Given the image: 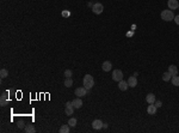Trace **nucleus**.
<instances>
[{
	"instance_id": "1a4fd4ad",
	"label": "nucleus",
	"mask_w": 179,
	"mask_h": 133,
	"mask_svg": "<svg viewBox=\"0 0 179 133\" xmlns=\"http://www.w3.org/2000/svg\"><path fill=\"white\" fill-rule=\"evenodd\" d=\"M146 101H147L148 104H154V102L156 101L155 95L154 94H148L147 96H146Z\"/></svg>"
},
{
	"instance_id": "bb28decb",
	"label": "nucleus",
	"mask_w": 179,
	"mask_h": 133,
	"mask_svg": "<svg viewBox=\"0 0 179 133\" xmlns=\"http://www.w3.org/2000/svg\"><path fill=\"white\" fill-rule=\"evenodd\" d=\"M18 126H19V127H21V128H23L24 124H23V122H22V121H21V122H19V125H18Z\"/></svg>"
},
{
	"instance_id": "0eeeda50",
	"label": "nucleus",
	"mask_w": 179,
	"mask_h": 133,
	"mask_svg": "<svg viewBox=\"0 0 179 133\" xmlns=\"http://www.w3.org/2000/svg\"><path fill=\"white\" fill-rule=\"evenodd\" d=\"M72 104H73V107L75 108V109H80V108L83 107V101H81V97H78V98L73 99Z\"/></svg>"
},
{
	"instance_id": "a878e982",
	"label": "nucleus",
	"mask_w": 179,
	"mask_h": 133,
	"mask_svg": "<svg viewBox=\"0 0 179 133\" xmlns=\"http://www.w3.org/2000/svg\"><path fill=\"white\" fill-rule=\"evenodd\" d=\"M173 21L176 22V24H178V25H179V15H178V16H176V17H174V19H173Z\"/></svg>"
},
{
	"instance_id": "6e6552de",
	"label": "nucleus",
	"mask_w": 179,
	"mask_h": 133,
	"mask_svg": "<svg viewBox=\"0 0 179 133\" xmlns=\"http://www.w3.org/2000/svg\"><path fill=\"white\" fill-rule=\"evenodd\" d=\"M167 5H168L170 10H177V8L179 7L178 0H168V1H167Z\"/></svg>"
},
{
	"instance_id": "aec40b11",
	"label": "nucleus",
	"mask_w": 179,
	"mask_h": 133,
	"mask_svg": "<svg viewBox=\"0 0 179 133\" xmlns=\"http://www.w3.org/2000/svg\"><path fill=\"white\" fill-rule=\"evenodd\" d=\"M172 84H173L174 86H179V77H178V74L172 77Z\"/></svg>"
},
{
	"instance_id": "5701e85b",
	"label": "nucleus",
	"mask_w": 179,
	"mask_h": 133,
	"mask_svg": "<svg viewBox=\"0 0 179 133\" xmlns=\"http://www.w3.org/2000/svg\"><path fill=\"white\" fill-rule=\"evenodd\" d=\"M68 125L72 126V127H75L76 126V119L75 117H70L69 121H68Z\"/></svg>"
},
{
	"instance_id": "f3484780",
	"label": "nucleus",
	"mask_w": 179,
	"mask_h": 133,
	"mask_svg": "<svg viewBox=\"0 0 179 133\" xmlns=\"http://www.w3.org/2000/svg\"><path fill=\"white\" fill-rule=\"evenodd\" d=\"M24 131H25L26 133H34V132H36V128H35V126H34V125H31V124H29V125H26V126H25Z\"/></svg>"
},
{
	"instance_id": "412c9836",
	"label": "nucleus",
	"mask_w": 179,
	"mask_h": 133,
	"mask_svg": "<svg viewBox=\"0 0 179 133\" xmlns=\"http://www.w3.org/2000/svg\"><path fill=\"white\" fill-rule=\"evenodd\" d=\"M73 85V79L72 78H66L65 79V86L66 88H70Z\"/></svg>"
},
{
	"instance_id": "4be33fe9",
	"label": "nucleus",
	"mask_w": 179,
	"mask_h": 133,
	"mask_svg": "<svg viewBox=\"0 0 179 133\" xmlns=\"http://www.w3.org/2000/svg\"><path fill=\"white\" fill-rule=\"evenodd\" d=\"M7 76H8V71L5 70V68H1V71H0V77H1V78H6Z\"/></svg>"
},
{
	"instance_id": "a211bd4d",
	"label": "nucleus",
	"mask_w": 179,
	"mask_h": 133,
	"mask_svg": "<svg viewBox=\"0 0 179 133\" xmlns=\"http://www.w3.org/2000/svg\"><path fill=\"white\" fill-rule=\"evenodd\" d=\"M60 133H68L69 132V125H62L59 130Z\"/></svg>"
},
{
	"instance_id": "2eb2a0df",
	"label": "nucleus",
	"mask_w": 179,
	"mask_h": 133,
	"mask_svg": "<svg viewBox=\"0 0 179 133\" xmlns=\"http://www.w3.org/2000/svg\"><path fill=\"white\" fill-rule=\"evenodd\" d=\"M168 72L171 73V76H172V77H173V76H177V74H178V68H177L176 65H170Z\"/></svg>"
},
{
	"instance_id": "f03ea898",
	"label": "nucleus",
	"mask_w": 179,
	"mask_h": 133,
	"mask_svg": "<svg viewBox=\"0 0 179 133\" xmlns=\"http://www.w3.org/2000/svg\"><path fill=\"white\" fill-rule=\"evenodd\" d=\"M93 85H94L93 77H92L91 74H86V76L84 77V86H85L87 90H90Z\"/></svg>"
},
{
	"instance_id": "20e7f679",
	"label": "nucleus",
	"mask_w": 179,
	"mask_h": 133,
	"mask_svg": "<svg viewBox=\"0 0 179 133\" xmlns=\"http://www.w3.org/2000/svg\"><path fill=\"white\" fill-rule=\"evenodd\" d=\"M103 10H104V6H103V4H100V3H96L92 6V11H93V13H96V15H100V13L103 12Z\"/></svg>"
},
{
	"instance_id": "ddd939ff",
	"label": "nucleus",
	"mask_w": 179,
	"mask_h": 133,
	"mask_svg": "<svg viewBox=\"0 0 179 133\" xmlns=\"http://www.w3.org/2000/svg\"><path fill=\"white\" fill-rule=\"evenodd\" d=\"M128 85L131 86V88H135L136 85H137V79H136V77H129V79H128Z\"/></svg>"
},
{
	"instance_id": "39448f33",
	"label": "nucleus",
	"mask_w": 179,
	"mask_h": 133,
	"mask_svg": "<svg viewBox=\"0 0 179 133\" xmlns=\"http://www.w3.org/2000/svg\"><path fill=\"white\" fill-rule=\"evenodd\" d=\"M86 94H87V89H86L85 86H81V88L75 89V96L84 97V96H86Z\"/></svg>"
},
{
	"instance_id": "7ed1b4c3",
	"label": "nucleus",
	"mask_w": 179,
	"mask_h": 133,
	"mask_svg": "<svg viewBox=\"0 0 179 133\" xmlns=\"http://www.w3.org/2000/svg\"><path fill=\"white\" fill-rule=\"evenodd\" d=\"M112 79L115 82L123 80V72L121 70H114V72H112Z\"/></svg>"
},
{
	"instance_id": "f8f14e48",
	"label": "nucleus",
	"mask_w": 179,
	"mask_h": 133,
	"mask_svg": "<svg viewBox=\"0 0 179 133\" xmlns=\"http://www.w3.org/2000/svg\"><path fill=\"white\" fill-rule=\"evenodd\" d=\"M128 88H129V85H128V82H124V80L118 82V89L121 90V91H125Z\"/></svg>"
},
{
	"instance_id": "b1692460",
	"label": "nucleus",
	"mask_w": 179,
	"mask_h": 133,
	"mask_svg": "<svg viewBox=\"0 0 179 133\" xmlns=\"http://www.w3.org/2000/svg\"><path fill=\"white\" fill-rule=\"evenodd\" d=\"M72 76H73L72 70H66L65 71V77L66 78H72Z\"/></svg>"
},
{
	"instance_id": "f257e3e1",
	"label": "nucleus",
	"mask_w": 179,
	"mask_h": 133,
	"mask_svg": "<svg viewBox=\"0 0 179 133\" xmlns=\"http://www.w3.org/2000/svg\"><path fill=\"white\" fill-rule=\"evenodd\" d=\"M161 19H163L165 22H170L174 19V15L172 12V10H163L161 12Z\"/></svg>"
},
{
	"instance_id": "4468645a",
	"label": "nucleus",
	"mask_w": 179,
	"mask_h": 133,
	"mask_svg": "<svg viewBox=\"0 0 179 133\" xmlns=\"http://www.w3.org/2000/svg\"><path fill=\"white\" fill-rule=\"evenodd\" d=\"M0 104H1V107L7 106V96H6V92H3V94H1V97H0Z\"/></svg>"
},
{
	"instance_id": "393cba45",
	"label": "nucleus",
	"mask_w": 179,
	"mask_h": 133,
	"mask_svg": "<svg viewBox=\"0 0 179 133\" xmlns=\"http://www.w3.org/2000/svg\"><path fill=\"white\" fill-rule=\"evenodd\" d=\"M154 104H155L156 108H160L161 106H162V103H161V101H155V102H154Z\"/></svg>"
},
{
	"instance_id": "9b49d317",
	"label": "nucleus",
	"mask_w": 179,
	"mask_h": 133,
	"mask_svg": "<svg viewBox=\"0 0 179 133\" xmlns=\"http://www.w3.org/2000/svg\"><path fill=\"white\" fill-rule=\"evenodd\" d=\"M101 68H103V71H105V72H109L112 68V64L110 63V61H104L103 65H101Z\"/></svg>"
},
{
	"instance_id": "423d86ee",
	"label": "nucleus",
	"mask_w": 179,
	"mask_h": 133,
	"mask_svg": "<svg viewBox=\"0 0 179 133\" xmlns=\"http://www.w3.org/2000/svg\"><path fill=\"white\" fill-rule=\"evenodd\" d=\"M74 109H75V108L73 107L72 102H67V103H66V108H65L66 115H72L73 113H74Z\"/></svg>"
},
{
	"instance_id": "dca6fc26",
	"label": "nucleus",
	"mask_w": 179,
	"mask_h": 133,
	"mask_svg": "<svg viewBox=\"0 0 179 133\" xmlns=\"http://www.w3.org/2000/svg\"><path fill=\"white\" fill-rule=\"evenodd\" d=\"M147 113L149 115H154L156 113V107H155V104H149L148 106V108H147Z\"/></svg>"
},
{
	"instance_id": "6ab92c4d",
	"label": "nucleus",
	"mask_w": 179,
	"mask_h": 133,
	"mask_svg": "<svg viewBox=\"0 0 179 133\" xmlns=\"http://www.w3.org/2000/svg\"><path fill=\"white\" fill-rule=\"evenodd\" d=\"M171 77H172V76H171V73H170L168 71H167V72H165V73L162 74V80L168 82L170 79H171Z\"/></svg>"
},
{
	"instance_id": "9d476101",
	"label": "nucleus",
	"mask_w": 179,
	"mask_h": 133,
	"mask_svg": "<svg viewBox=\"0 0 179 133\" xmlns=\"http://www.w3.org/2000/svg\"><path fill=\"white\" fill-rule=\"evenodd\" d=\"M103 126H104V124L101 122L100 120H93V122H92V127L94 128V130H100V128H103Z\"/></svg>"
},
{
	"instance_id": "cd10ccee",
	"label": "nucleus",
	"mask_w": 179,
	"mask_h": 133,
	"mask_svg": "<svg viewBox=\"0 0 179 133\" xmlns=\"http://www.w3.org/2000/svg\"><path fill=\"white\" fill-rule=\"evenodd\" d=\"M62 15H63V16H69V13H68V12H63Z\"/></svg>"
}]
</instances>
